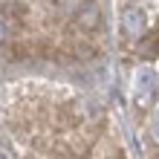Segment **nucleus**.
<instances>
[{"instance_id": "f257e3e1", "label": "nucleus", "mask_w": 159, "mask_h": 159, "mask_svg": "<svg viewBox=\"0 0 159 159\" xmlns=\"http://www.w3.org/2000/svg\"><path fill=\"white\" fill-rule=\"evenodd\" d=\"M121 29H125V35H127V38L139 41V38H142V35L148 32L145 12H142V9H136V6H127L125 12H121Z\"/></svg>"}, {"instance_id": "f03ea898", "label": "nucleus", "mask_w": 159, "mask_h": 159, "mask_svg": "<svg viewBox=\"0 0 159 159\" xmlns=\"http://www.w3.org/2000/svg\"><path fill=\"white\" fill-rule=\"evenodd\" d=\"M75 23H78V29L84 35H93V32H98V26H101V9L96 3H84L75 9Z\"/></svg>"}, {"instance_id": "7ed1b4c3", "label": "nucleus", "mask_w": 159, "mask_h": 159, "mask_svg": "<svg viewBox=\"0 0 159 159\" xmlns=\"http://www.w3.org/2000/svg\"><path fill=\"white\" fill-rule=\"evenodd\" d=\"M156 93H159L156 78L151 72H142V75H139V84H136V104L139 107H151L156 101Z\"/></svg>"}, {"instance_id": "20e7f679", "label": "nucleus", "mask_w": 159, "mask_h": 159, "mask_svg": "<svg viewBox=\"0 0 159 159\" xmlns=\"http://www.w3.org/2000/svg\"><path fill=\"white\" fill-rule=\"evenodd\" d=\"M81 121H84V113H81V107L75 104V101H70V104H61V110H58V125H61L64 130L81 127Z\"/></svg>"}, {"instance_id": "39448f33", "label": "nucleus", "mask_w": 159, "mask_h": 159, "mask_svg": "<svg viewBox=\"0 0 159 159\" xmlns=\"http://www.w3.org/2000/svg\"><path fill=\"white\" fill-rule=\"evenodd\" d=\"M139 52H142V58H159V32L153 35H142L139 38Z\"/></svg>"}, {"instance_id": "423d86ee", "label": "nucleus", "mask_w": 159, "mask_h": 159, "mask_svg": "<svg viewBox=\"0 0 159 159\" xmlns=\"http://www.w3.org/2000/svg\"><path fill=\"white\" fill-rule=\"evenodd\" d=\"M3 12H6V17H12V20L26 23V17H29V6L20 3V0H9V3L3 6Z\"/></svg>"}, {"instance_id": "0eeeda50", "label": "nucleus", "mask_w": 159, "mask_h": 159, "mask_svg": "<svg viewBox=\"0 0 159 159\" xmlns=\"http://www.w3.org/2000/svg\"><path fill=\"white\" fill-rule=\"evenodd\" d=\"M6 38H9V23H6V17L0 15V43H3Z\"/></svg>"}, {"instance_id": "6e6552de", "label": "nucleus", "mask_w": 159, "mask_h": 159, "mask_svg": "<svg viewBox=\"0 0 159 159\" xmlns=\"http://www.w3.org/2000/svg\"><path fill=\"white\" fill-rule=\"evenodd\" d=\"M0 159H3V151H0Z\"/></svg>"}]
</instances>
